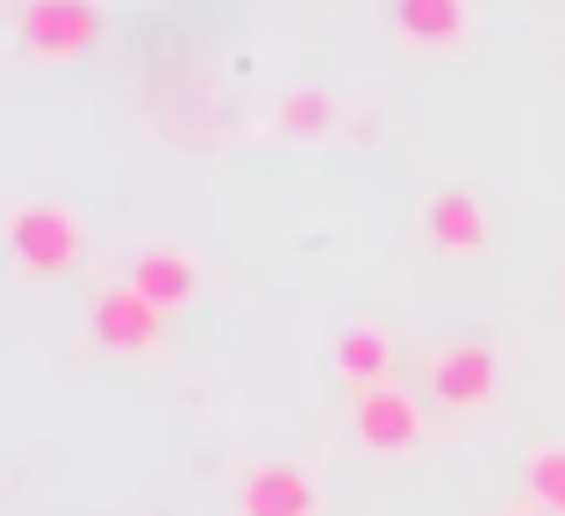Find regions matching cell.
<instances>
[{"mask_svg":"<svg viewBox=\"0 0 565 516\" xmlns=\"http://www.w3.org/2000/svg\"><path fill=\"white\" fill-rule=\"evenodd\" d=\"M86 323H94V345L100 351H158V337H166V308H151L137 287H108V294H94V308H86Z\"/></svg>","mask_w":565,"mask_h":516,"instance_id":"obj_4","label":"cell"},{"mask_svg":"<svg viewBox=\"0 0 565 516\" xmlns=\"http://www.w3.org/2000/svg\"><path fill=\"white\" fill-rule=\"evenodd\" d=\"M351 431H359V445L380 452V460H408V452L423 445V402H415L408 388H394V380L359 388V402H351Z\"/></svg>","mask_w":565,"mask_h":516,"instance_id":"obj_2","label":"cell"},{"mask_svg":"<svg viewBox=\"0 0 565 516\" xmlns=\"http://www.w3.org/2000/svg\"><path fill=\"white\" fill-rule=\"evenodd\" d=\"M100 43V8L94 0H29L22 14V51L57 65V57H79Z\"/></svg>","mask_w":565,"mask_h":516,"instance_id":"obj_3","label":"cell"},{"mask_svg":"<svg viewBox=\"0 0 565 516\" xmlns=\"http://www.w3.org/2000/svg\"><path fill=\"white\" fill-rule=\"evenodd\" d=\"M129 287L143 294L151 308H186V302H201V265H193L186 252H143L137 265H129Z\"/></svg>","mask_w":565,"mask_h":516,"instance_id":"obj_6","label":"cell"},{"mask_svg":"<svg viewBox=\"0 0 565 516\" xmlns=\"http://www.w3.org/2000/svg\"><path fill=\"white\" fill-rule=\"evenodd\" d=\"M244 516H316V481L301 466L273 460L244 481Z\"/></svg>","mask_w":565,"mask_h":516,"instance_id":"obj_7","label":"cell"},{"mask_svg":"<svg viewBox=\"0 0 565 516\" xmlns=\"http://www.w3.org/2000/svg\"><path fill=\"white\" fill-rule=\"evenodd\" d=\"M8 252L29 280H65L86 252V230H79V215L57 209V201H22V209L8 215Z\"/></svg>","mask_w":565,"mask_h":516,"instance_id":"obj_1","label":"cell"},{"mask_svg":"<svg viewBox=\"0 0 565 516\" xmlns=\"http://www.w3.org/2000/svg\"><path fill=\"white\" fill-rule=\"evenodd\" d=\"M429 244L451 259H472L487 244V209L472 194H437L429 201Z\"/></svg>","mask_w":565,"mask_h":516,"instance_id":"obj_9","label":"cell"},{"mask_svg":"<svg viewBox=\"0 0 565 516\" xmlns=\"http://www.w3.org/2000/svg\"><path fill=\"white\" fill-rule=\"evenodd\" d=\"M530 495H537L552 516H565V445L530 452Z\"/></svg>","mask_w":565,"mask_h":516,"instance_id":"obj_12","label":"cell"},{"mask_svg":"<svg viewBox=\"0 0 565 516\" xmlns=\"http://www.w3.org/2000/svg\"><path fill=\"white\" fill-rule=\"evenodd\" d=\"M273 123L287 129V137H322V129L337 123V101L316 94V86H301V94H287V101L273 108Z\"/></svg>","mask_w":565,"mask_h":516,"instance_id":"obj_11","label":"cell"},{"mask_svg":"<svg viewBox=\"0 0 565 516\" xmlns=\"http://www.w3.org/2000/svg\"><path fill=\"white\" fill-rule=\"evenodd\" d=\"M337 373H344L351 388H380V380L394 373V337H386L380 323H351V330H337Z\"/></svg>","mask_w":565,"mask_h":516,"instance_id":"obj_8","label":"cell"},{"mask_svg":"<svg viewBox=\"0 0 565 516\" xmlns=\"http://www.w3.org/2000/svg\"><path fill=\"white\" fill-rule=\"evenodd\" d=\"M494 380H501V359L487 345H444L437 359H429V402H444L451 417H466V409L494 402Z\"/></svg>","mask_w":565,"mask_h":516,"instance_id":"obj_5","label":"cell"},{"mask_svg":"<svg viewBox=\"0 0 565 516\" xmlns=\"http://www.w3.org/2000/svg\"><path fill=\"white\" fill-rule=\"evenodd\" d=\"M466 0H394V29L423 51H444V43L466 36Z\"/></svg>","mask_w":565,"mask_h":516,"instance_id":"obj_10","label":"cell"}]
</instances>
